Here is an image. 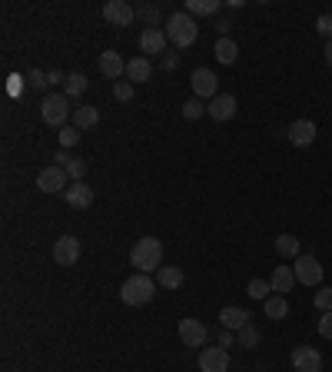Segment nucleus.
<instances>
[{"instance_id":"obj_1","label":"nucleus","mask_w":332,"mask_h":372,"mask_svg":"<svg viewBox=\"0 0 332 372\" xmlns=\"http://www.w3.org/2000/svg\"><path fill=\"white\" fill-rule=\"evenodd\" d=\"M160 263H163V243L156 236H143L130 249V266H137L140 273H156Z\"/></svg>"},{"instance_id":"obj_2","label":"nucleus","mask_w":332,"mask_h":372,"mask_svg":"<svg viewBox=\"0 0 332 372\" xmlns=\"http://www.w3.org/2000/svg\"><path fill=\"white\" fill-rule=\"evenodd\" d=\"M166 37H170V43H177L179 50L193 47L196 37H200V27L193 20V13H186V11L170 13V20H166Z\"/></svg>"},{"instance_id":"obj_3","label":"nucleus","mask_w":332,"mask_h":372,"mask_svg":"<svg viewBox=\"0 0 332 372\" xmlns=\"http://www.w3.org/2000/svg\"><path fill=\"white\" fill-rule=\"evenodd\" d=\"M156 296V280H150V273H133L123 286H120V299L127 306H146Z\"/></svg>"},{"instance_id":"obj_4","label":"nucleus","mask_w":332,"mask_h":372,"mask_svg":"<svg viewBox=\"0 0 332 372\" xmlns=\"http://www.w3.org/2000/svg\"><path fill=\"white\" fill-rule=\"evenodd\" d=\"M40 116H43L50 127L64 130L67 116H70V97H67V93H50V97H43V103H40Z\"/></svg>"},{"instance_id":"obj_5","label":"nucleus","mask_w":332,"mask_h":372,"mask_svg":"<svg viewBox=\"0 0 332 372\" xmlns=\"http://www.w3.org/2000/svg\"><path fill=\"white\" fill-rule=\"evenodd\" d=\"M293 273H296V282H303L309 289H312V286H322V263L316 256H299Z\"/></svg>"},{"instance_id":"obj_6","label":"nucleus","mask_w":332,"mask_h":372,"mask_svg":"<svg viewBox=\"0 0 332 372\" xmlns=\"http://www.w3.org/2000/svg\"><path fill=\"white\" fill-rule=\"evenodd\" d=\"M67 180H70V177H67V170L53 163V167H43L37 173V190L40 193H64L67 186H70Z\"/></svg>"},{"instance_id":"obj_7","label":"nucleus","mask_w":332,"mask_h":372,"mask_svg":"<svg viewBox=\"0 0 332 372\" xmlns=\"http://www.w3.org/2000/svg\"><path fill=\"white\" fill-rule=\"evenodd\" d=\"M193 93L200 97V100H213V97H219V80L213 70H206V67H200V70H193Z\"/></svg>"},{"instance_id":"obj_8","label":"nucleus","mask_w":332,"mask_h":372,"mask_svg":"<svg viewBox=\"0 0 332 372\" xmlns=\"http://www.w3.org/2000/svg\"><path fill=\"white\" fill-rule=\"evenodd\" d=\"M133 17H137V11L130 7L127 0H106L103 4V20L113 27H130L133 24Z\"/></svg>"},{"instance_id":"obj_9","label":"nucleus","mask_w":332,"mask_h":372,"mask_svg":"<svg viewBox=\"0 0 332 372\" xmlns=\"http://www.w3.org/2000/svg\"><path fill=\"white\" fill-rule=\"evenodd\" d=\"M80 259V240L77 236H60L53 243V263L57 266H77Z\"/></svg>"},{"instance_id":"obj_10","label":"nucleus","mask_w":332,"mask_h":372,"mask_svg":"<svg viewBox=\"0 0 332 372\" xmlns=\"http://www.w3.org/2000/svg\"><path fill=\"white\" fill-rule=\"evenodd\" d=\"M179 339H183V346H206V339H209V329H206L200 319H179Z\"/></svg>"},{"instance_id":"obj_11","label":"nucleus","mask_w":332,"mask_h":372,"mask_svg":"<svg viewBox=\"0 0 332 372\" xmlns=\"http://www.w3.org/2000/svg\"><path fill=\"white\" fill-rule=\"evenodd\" d=\"M293 369L296 372H322V356L312 346H296L293 349Z\"/></svg>"},{"instance_id":"obj_12","label":"nucleus","mask_w":332,"mask_h":372,"mask_svg":"<svg viewBox=\"0 0 332 372\" xmlns=\"http://www.w3.org/2000/svg\"><path fill=\"white\" fill-rule=\"evenodd\" d=\"M206 113L213 116L216 123L233 120V116H236V97H233V93H219V97H213V100L206 103Z\"/></svg>"},{"instance_id":"obj_13","label":"nucleus","mask_w":332,"mask_h":372,"mask_svg":"<svg viewBox=\"0 0 332 372\" xmlns=\"http://www.w3.org/2000/svg\"><path fill=\"white\" fill-rule=\"evenodd\" d=\"M200 369L203 372H226L230 369V352L223 346H209L200 352Z\"/></svg>"},{"instance_id":"obj_14","label":"nucleus","mask_w":332,"mask_h":372,"mask_svg":"<svg viewBox=\"0 0 332 372\" xmlns=\"http://www.w3.org/2000/svg\"><path fill=\"white\" fill-rule=\"evenodd\" d=\"M286 137L293 146H312L316 143V123L312 120H293L289 130H286Z\"/></svg>"},{"instance_id":"obj_15","label":"nucleus","mask_w":332,"mask_h":372,"mask_svg":"<svg viewBox=\"0 0 332 372\" xmlns=\"http://www.w3.org/2000/svg\"><path fill=\"white\" fill-rule=\"evenodd\" d=\"M64 200L70 209H87V206H93V186H87V183H70L64 190Z\"/></svg>"},{"instance_id":"obj_16","label":"nucleus","mask_w":332,"mask_h":372,"mask_svg":"<svg viewBox=\"0 0 332 372\" xmlns=\"http://www.w3.org/2000/svg\"><path fill=\"white\" fill-rule=\"evenodd\" d=\"M100 74L116 83L120 77H127V60H123L116 50H103L100 53Z\"/></svg>"},{"instance_id":"obj_17","label":"nucleus","mask_w":332,"mask_h":372,"mask_svg":"<svg viewBox=\"0 0 332 372\" xmlns=\"http://www.w3.org/2000/svg\"><path fill=\"white\" fill-rule=\"evenodd\" d=\"M219 326L223 329H243V326H249V312L246 309H240V306H223L219 309Z\"/></svg>"},{"instance_id":"obj_18","label":"nucleus","mask_w":332,"mask_h":372,"mask_svg":"<svg viewBox=\"0 0 332 372\" xmlns=\"http://www.w3.org/2000/svg\"><path fill=\"white\" fill-rule=\"evenodd\" d=\"M269 286H272V293H276V296H286V293H289V289L296 286L293 266H276V270H272V276H269Z\"/></svg>"},{"instance_id":"obj_19","label":"nucleus","mask_w":332,"mask_h":372,"mask_svg":"<svg viewBox=\"0 0 332 372\" xmlns=\"http://www.w3.org/2000/svg\"><path fill=\"white\" fill-rule=\"evenodd\" d=\"M166 40H170V37H166V30L150 27V30H143V34H140V50L143 53H153V57H156V53L166 50Z\"/></svg>"},{"instance_id":"obj_20","label":"nucleus","mask_w":332,"mask_h":372,"mask_svg":"<svg viewBox=\"0 0 332 372\" xmlns=\"http://www.w3.org/2000/svg\"><path fill=\"white\" fill-rule=\"evenodd\" d=\"M150 77H153V64H150L146 57H133V60H127V80L130 83H146Z\"/></svg>"},{"instance_id":"obj_21","label":"nucleus","mask_w":332,"mask_h":372,"mask_svg":"<svg viewBox=\"0 0 332 372\" xmlns=\"http://www.w3.org/2000/svg\"><path fill=\"white\" fill-rule=\"evenodd\" d=\"M263 312H266V319H286V316H289V299H286V296H269L266 303H263Z\"/></svg>"},{"instance_id":"obj_22","label":"nucleus","mask_w":332,"mask_h":372,"mask_svg":"<svg viewBox=\"0 0 332 372\" xmlns=\"http://www.w3.org/2000/svg\"><path fill=\"white\" fill-rule=\"evenodd\" d=\"M156 286L179 289V286H183V270H179V266H160V270H156Z\"/></svg>"},{"instance_id":"obj_23","label":"nucleus","mask_w":332,"mask_h":372,"mask_svg":"<svg viewBox=\"0 0 332 372\" xmlns=\"http://www.w3.org/2000/svg\"><path fill=\"white\" fill-rule=\"evenodd\" d=\"M219 64H236V57H240V47H236V40L233 37H219L216 47H213Z\"/></svg>"},{"instance_id":"obj_24","label":"nucleus","mask_w":332,"mask_h":372,"mask_svg":"<svg viewBox=\"0 0 332 372\" xmlns=\"http://www.w3.org/2000/svg\"><path fill=\"white\" fill-rule=\"evenodd\" d=\"M100 123V110L97 106H77L74 110V127L77 130H90V127H97Z\"/></svg>"},{"instance_id":"obj_25","label":"nucleus","mask_w":332,"mask_h":372,"mask_svg":"<svg viewBox=\"0 0 332 372\" xmlns=\"http://www.w3.org/2000/svg\"><path fill=\"white\" fill-rule=\"evenodd\" d=\"M276 253L286 259H299L303 253H299V240L296 236H289V233H282V236H276Z\"/></svg>"},{"instance_id":"obj_26","label":"nucleus","mask_w":332,"mask_h":372,"mask_svg":"<svg viewBox=\"0 0 332 372\" xmlns=\"http://www.w3.org/2000/svg\"><path fill=\"white\" fill-rule=\"evenodd\" d=\"M64 87H67V97H70V100H77V97H83V93H87V77H83V74H70V77L64 80Z\"/></svg>"},{"instance_id":"obj_27","label":"nucleus","mask_w":332,"mask_h":372,"mask_svg":"<svg viewBox=\"0 0 332 372\" xmlns=\"http://www.w3.org/2000/svg\"><path fill=\"white\" fill-rule=\"evenodd\" d=\"M223 4L219 0H186V13H203V17H213Z\"/></svg>"},{"instance_id":"obj_28","label":"nucleus","mask_w":332,"mask_h":372,"mask_svg":"<svg viewBox=\"0 0 332 372\" xmlns=\"http://www.w3.org/2000/svg\"><path fill=\"white\" fill-rule=\"evenodd\" d=\"M236 343H240L243 349H256V346H259V329H256L253 322H249V326H243V329H240V336H236Z\"/></svg>"},{"instance_id":"obj_29","label":"nucleus","mask_w":332,"mask_h":372,"mask_svg":"<svg viewBox=\"0 0 332 372\" xmlns=\"http://www.w3.org/2000/svg\"><path fill=\"white\" fill-rule=\"evenodd\" d=\"M246 293L253 296V299H263V303H266L269 296H272V286H269V280H249Z\"/></svg>"},{"instance_id":"obj_30","label":"nucleus","mask_w":332,"mask_h":372,"mask_svg":"<svg viewBox=\"0 0 332 372\" xmlns=\"http://www.w3.org/2000/svg\"><path fill=\"white\" fill-rule=\"evenodd\" d=\"M312 303H316L319 312H332V289H329V286H319L316 296H312Z\"/></svg>"},{"instance_id":"obj_31","label":"nucleus","mask_w":332,"mask_h":372,"mask_svg":"<svg viewBox=\"0 0 332 372\" xmlns=\"http://www.w3.org/2000/svg\"><path fill=\"white\" fill-rule=\"evenodd\" d=\"M203 113H206V103L200 100V97H193V100L183 103V116H186V120H200Z\"/></svg>"},{"instance_id":"obj_32","label":"nucleus","mask_w":332,"mask_h":372,"mask_svg":"<svg viewBox=\"0 0 332 372\" xmlns=\"http://www.w3.org/2000/svg\"><path fill=\"white\" fill-rule=\"evenodd\" d=\"M137 13L146 20V30L160 24V7H156V4H140V7H137Z\"/></svg>"},{"instance_id":"obj_33","label":"nucleus","mask_w":332,"mask_h":372,"mask_svg":"<svg viewBox=\"0 0 332 372\" xmlns=\"http://www.w3.org/2000/svg\"><path fill=\"white\" fill-rule=\"evenodd\" d=\"M133 93H137V90H133V83H130V80H116V83H113V97L120 103H130V100H133Z\"/></svg>"},{"instance_id":"obj_34","label":"nucleus","mask_w":332,"mask_h":372,"mask_svg":"<svg viewBox=\"0 0 332 372\" xmlns=\"http://www.w3.org/2000/svg\"><path fill=\"white\" fill-rule=\"evenodd\" d=\"M67 177H70V180L74 183H80L83 180V173H87V163H83V160H77V156H70V163H67Z\"/></svg>"},{"instance_id":"obj_35","label":"nucleus","mask_w":332,"mask_h":372,"mask_svg":"<svg viewBox=\"0 0 332 372\" xmlns=\"http://www.w3.org/2000/svg\"><path fill=\"white\" fill-rule=\"evenodd\" d=\"M77 143H80V130L77 127H64V130H60V146H64V150L77 146Z\"/></svg>"},{"instance_id":"obj_36","label":"nucleus","mask_w":332,"mask_h":372,"mask_svg":"<svg viewBox=\"0 0 332 372\" xmlns=\"http://www.w3.org/2000/svg\"><path fill=\"white\" fill-rule=\"evenodd\" d=\"M316 30H319L326 40H332V13H319V20H316Z\"/></svg>"},{"instance_id":"obj_37","label":"nucleus","mask_w":332,"mask_h":372,"mask_svg":"<svg viewBox=\"0 0 332 372\" xmlns=\"http://www.w3.org/2000/svg\"><path fill=\"white\" fill-rule=\"evenodd\" d=\"M316 326H319V336H322V339H332V312H322Z\"/></svg>"},{"instance_id":"obj_38","label":"nucleus","mask_w":332,"mask_h":372,"mask_svg":"<svg viewBox=\"0 0 332 372\" xmlns=\"http://www.w3.org/2000/svg\"><path fill=\"white\" fill-rule=\"evenodd\" d=\"M27 80H30V87H34V90H43V87H47V74H40V70H30Z\"/></svg>"},{"instance_id":"obj_39","label":"nucleus","mask_w":332,"mask_h":372,"mask_svg":"<svg viewBox=\"0 0 332 372\" xmlns=\"http://www.w3.org/2000/svg\"><path fill=\"white\" fill-rule=\"evenodd\" d=\"M219 346L226 349V346H240V343L233 339V333H230V329H223V336H219Z\"/></svg>"},{"instance_id":"obj_40","label":"nucleus","mask_w":332,"mask_h":372,"mask_svg":"<svg viewBox=\"0 0 332 372\" xmlns=\"http://www.w3.org/2000/svg\"><path fill=\"white\" fill-rule=\"evenodd\" d=\"M216 30L219 37H230V20H216Z\"/></svg>"},{"instance_id":"obj_41","label":"nucleus","mask_w":332,"mask_h":372,"mask_svg":"<svg viewBox=\"0 0 332 372\" xmlns=\"http://www.w3.org/2000/svg\"><path fill=\"white\" fill-rule=\"evenodd\" d=\"M177 67V53H166L163 57V70H173Z\"/></svg>"},{"instance_id":"obj_42","label":"nucleus","mask_w":332,"mask_h":372,"mask_svg":"<svg viewBox=\"0 0 332 372\" xmlns=\"http://www.w3.org/2000/svg\"><path fill=\"white\" fill-rule=\"evenodd\" d=\"M53 160H57V167H67V163H70V153H67V150H60Z\"/></svg>"},{"instance_id":"obj_43","label":"nucleus","mask_w":332,"mask_h":372,"mask_svg":"<svg viewBox=\"0 0 332 372\" xmlns=\"http://www.w3.org/2000/svg\"><path fill=\"white\" fill-rule=\"evenodd\" d=\"M60 80H67L60 70H50V74H47V83H60Z\"/></svg>"},{"instance_id":"obj_44","label":"nucleus","mask_w":332,"mask_h":372,"mask_svg":"<svg viewBox=\"0 0 332 372\" xmlns=\"http://www.w3.org/2000/svg\"><path fill=\"white\" fill-rule=\"evenodd\" d=\"M11 80H13V83H11V90H13V93L24 90V77H11Z\"/></svg>"},{"instance_id":"obj_45","label":"nucleus","mask_w":332,"mask_h":372,"mask_svg":"<svg viewBox=\"0 0 332 372\" xmlns=\"http://www.w3.org/2000/svg\"><path fill=\"white\" fill-rule=\"evenodd\" d=\"M326 64L332 67V40H329V43H326Z\"/></svg>"}]
</instances>
